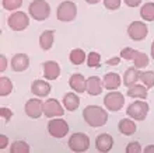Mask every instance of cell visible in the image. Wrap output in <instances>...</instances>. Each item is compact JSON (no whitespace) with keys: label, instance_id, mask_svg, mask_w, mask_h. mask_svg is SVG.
I'll return each mask as SVG.
<instances>
[{"label":"cell","instance_id":"1","mask_svg":"<svg viewBox=\"0 0 154 153\" xmlns=\"http://www.w3.org/2000/svg\"><path fill=\"white\" fill-rule=\"evenodd\" d=\"M83 118L90 126L98 128V126H102V125L106 124L108 113L104 108L98 107V105H87L83 110Z\"/></svg>","mask_w":154,"mask_h":153},{"label":"cell","instance_id":"2","mask_svg":"<svg viewBox=\"0 0 154 153\" xmlns=\"http://www.w3.org/2000/svg\"><path fill=\"white\" fill-rule=\"evenodd\" d=\"M28 13L34 20L44 21L51 16V6L45 0H34L28 6Z\"/></svg>","mask_w":154,"mask_h":153},{"label":"cell","instance_id":"3","mask_svg":"<svg viewBox=\"0 0 154 153\" xmlns=\"http://www.w3.org/2000/svg\"><path fill=\"white\" fill-rule=\"evenodd\" d=\"M121 58H123L125 61H133L134 68L137 69L149 66V56L144 52H140V51H136V49L123 48L121 51Z\"/></svg>","mask_w":154,"mask_h":153},{"label":"cell","instance_id":"4","mask_svg":"<svg viewBox=\"0 0 154 153\" xmlns=\"http://www.w3.org/2000/svg\"><path fill=\"white\" fill-rule=\"evenodd\" d=\"M56 16L59 21H63V23H69V21H73L77 16V7L73 2H63L57 6L56 10Z\"/></svg>","mask_w":154,"mask_h":153},{"label":"cell","instance_id":"5","mask_svg":"<svg viewBox=\"0 0 154 153\" xmlns=\"http://www.w3.org/2000/svg\"><path fill=\"white\" fill-rule=\"evenodd\" d=\"M126 114L129 115L132 120L136 121H143L146 120L147 114H149V104L146 101H134L128 107Z\"/></svg>","mask_w":154,"mask_h":153},{"label":"cell","instance_id":"6","mask_svg":"<svg viewBox=\"0 0 154 153\" xmlns=\"http://www.w3.org/2000/svg\"><path fill=\"white\" fill-rule=\"evenodd\" d=\"M67 145H69L70 150H73V152H85V150H88L90 148V138L85 135V133H74L72 135L67 142Z\"/></svg>","mask_w":154,"mask_h":153},{"label":"cell","instance_id":"7","mask_svg":"<svg viewBox=\"0 0 154 153\" xmlns=\"http://www.w3.org/2000/svg\"><path fill=\"white\" fill-rule=\"evenodd\" d=\"M48 132L51 136L60 139V138L66 136L67 132H69V124H67L65 120H62V118L51 120V121L48 122Z\"/></svg>","mask_w":154,"mask_h":153},{"label":"cell","instance_id":"8","mask_svg":"<svg viewBox=\"0 0 154 153\" xmlns=\"http://www.w3.org/2000/svg\"><path fill=\"white\" fill-rule=\"evenodd\" d=\"M7 24L13 31H23L29 25L28 16L23 11H14L7 18Z\"/></svg>","mask_w":154,"mask_h":153},{"label":"cell","instance_id":"9","mask_svg":"<svg viewBox=\"0 0 154 153\" xmlns=\"http://www.w3.org/2000/svg\"><path fill=\"white\" fill-rule=\"evenodd\" d=\"M125 104V97L119 91H111L104 97V105L109 111H119Z\"/></svg>","mask_w":154,"mask_h":153},{"label":"cell","instance_id":"10","mask_svg":"<svg viewBox=\"0 0 154 153\" xmlns=\"http://www.w3.org/2000/svg\"><path fill=\"white\" fill-rule=\"evenodd\" d=\"M149 34V28L147 25L142 21H133L132 24H129L128 27V35L132 38L133 41H142L144 40Z\"/></svg>","mask_w":154,"mask_h":153},{"label":"cell","instance_id":"11","mask_svg":"<svg viewBox=\"0 0 154 153\" xmlns=\"http://www.w3.org/2000/svg\"><path fill=\"white\" fill-rule=\"evenodd\" d=\"M42 110H44L45 117H48V118L62 117V115L65 114V111H63V108H62V105L59 104V101H57L56 98H49V100H46L44 103Z\"/></svg>","mask_w":154,"mask_h":153},{"label":"cell","instance_id":"12","mask_svg":"<svg viewBox=\"0 0 154 153\" xmlns=\"http://www.w3.org/2000/svg\"><path fill=\"white\" fill-rule=\"evenodd\" d=\"M44 103L38 98H31V100L27 101V104H25V114L28 115L29 118H39L44 113Z\"/></svg>","mask_w":154,"mask_h":153},{"label":"cell","instance_id":"13","mask_svg":"<svg viewBox=\"0 0 154 153\" xmlns=\"http://www.w3.org/2000/svg\"><path fill=\"white\" fill-rule=\"evenodd\" d=\"M44 77L48 80H55L60 76V66L55 61H46L44 63Z\"/></svg>","mask_w":154,"mask_h":153},{"label":"cell","instance_id":"14","mask_svg":"<svg viewBox=\"0 0 154 153\" xmlns=\"http://www.w3.org/2000/svg\"><path fill=\"white\" fill-rule=\"evenodd\" d=\"M112 146H114V139L108 133H101L95 139V148H97L98 152H109L112 149Z\"/></svg>","mask_w":154,"mask_h":153},{"label":"cell","instance_id":"15","mask_svg":"<svg viewBox=\"0 0 154 153\" xmlns=\"http://www.w3.org/2000/svg\"><path fill=\"white\" fill-rule=\"evenodd\" d=\"M29 66V58L25 53H17L11 59V69L14 72H24Z\"/></svg>","mask_w":154,"mask_h":153},{"label":"cell","instance_id":"16","mask_svg":"<svg viewBox=\"0 0 154 153\" xmlns=\"http://www.w3.org/2000/svg\"><path fill=\"white\" fill-rule=\"evenodd\" d=\"M102 86L104 83L98 76H91L87 79V84H85V90L90 96H100L102 93Z\"/></svg>","mask_w":154,"mask_h":153},{"label":"cell","instance_id":"17","mask_svg":"<svg viewBox=\"0 0 154 153\" xmlns=\"http://www.w3.org/2000/svg\"><path fill=\"white\" fill-rule=\"evenodd\" d=\"M102 83H104V87L106 90H116L121 86V76L115 72L105 73V76L102 79Z\"/></svg>","mask_w":154,"mask_h":153},{"label":"cell","instance_id":"18","mask_svg":"<svg viewBox=\"0 0 154 153\" xmlns=\"http://www.w3.org/2000/svg\"><path fill=\"white\" fill-rule=\"evenodd\" d=\"M31 91L38 97H46L51 93V84L45 80H35L32 83Z\"/></svg>","mask_w":154,"mask_h":153},{"label":"cell","instance_id":"19","mask_svg":"<svg viewBox=\"0 0 154 153\" xmlns=\"http://www.w3.org/2000/svg\"><path fill=\"white\" fill-rule=\"evenodd\" d=\"M69 84L73 90H76V93H84L87 80L84 79L83 75H80V73H74V75H72V77H70Z\"/></svg>","mask_w":154,"mask_h":153},{"label":"cell","instance_id":"20","mask_svg":"<svg viewBox=\"0 0 154 153\" xmlns=\"http://www.w3.org/2000/svg\"><path fill=\"white\" fill-rule=\"evenodd\" d=\"M137 80H140V72H139L137 68H129L123 75V84L126 87L136 84Z\"/></svg>","mask_w":154,"mask_h":153},{"label":"cell","instance_id":"21","mask_svg":"<svg viewBox=\"0 0 154 153\" xmlns=\"http://www.w3.org/2000/svg\"><path fill=\"white\" fill-rule=\"evenodd\" d=\"M126 94L132 98H142V100H146L147 98V87L143 84H133L130 86L129 90L126 91Z\"/></svg>","mask_w":154,"mask_h":153},{"label":"cell","instance_id":"22","mask_svg":"<svg viewBox=\"0 0 154 153\" xmlns=\"http://www.w3.org/2000/svg\"><path fill=\"white\" fill-rule=\"evenodd\" d=\"M53 40H55V32L52 30H46L39 37V46L44 51H49L53 45Z\"/></svg>","mask_w":154,"mask_h":153},{"label":"cell","instance_id":"23","mask_svg":"<svg viewBox=\"0 0 154 153\" xmlns=\"http://www.w3.org/2000/svg\"><path fill=\"white\" fill-rule=\"evenodd\" d=\"M118 128L121 131V133H123L125 136H129V135H133L136 132V124H134L132 120L129 118H123L119 121V125H118Z\"/></svg>","mask_w":154,"mask_h":153},{"label":"cell","instance_id":"24","mask_svg":"<svg viewBox=\"0 0 154 153\" xmlns=\"http://www.w3.org/2000/svg\"><path fill=\"white\" fill-rule=\"evenodd\" d=\"M63 104H65V108L69 110V111H74V110L79 108L80 105V98L76 96V93H67L63 97Z\"/></svg>","mask_w":154,"mask_h":153},{"label":"cell","instance_id":"25","mask_svg":"<svg viewBox=\"0 0 154 153\" xmlns=\"http://www.w3.org/2000/svg\"><path fill=\"white\" fill-rule=\"evenodd\" d=\"M140 16L144 21H154V3H146L140 8Z\"/></svg>","mask_w":154,"mask_h":153},{"label":"cell","instance_id":"26","mask_svg":"<svg viewBox=\"0 0 154 153\" xmlns=\"http://www.w3.org/2000/svg\"><path fill=\"white\" fill-rule=\"evenodd\" d=\"M85 52L83 51V49H79V48H76V49H73L72 52H70V62L73 65H81V63H84L85 62Z\"/></svg>","mask_w":154,"mask_h":153},{"label":"cell","instance_id":"27","mask_svg":"<svg viewBox=\"0 0 154 153\" xmlns=\"http://www.w3.org/2000/svg\"><path fill=\"white\" fill-rule=\"evenodd\" d=\"M11 91H13L11 80H10L8 77H6V76L0 77V96L6 97V96H8Z\"/></svg>","mask_w":154,"mask_h":153},{"label":"cell","instance_id":"28","mask_svg":"<svg viewBox=\"0 0 154 153\" xmlns=\"http://www.w3.org/2000/svg\"><path fill=\"white\" fill-rule=\"evenodd\" d=\"M10 153H29V146L24 141H14L10 146Z\"/></svg>","mask_w":154,"mask_h":153},{"label":"cell","instance_id":"29","mask_svg":"<svg viewBox=\"0 0 154 153\" xmlns=\"http://www.w3.org/2000/svg\"><path fill=\"white\" fill-rule=\"evenodd\" d=\"M140 80L143 81V84L147 89L154 87V72L151 70H146V72H140Z\"/></svg>","mask_w":154,"mask_h":153},{"label":"cell","instance_id":"30","mask_svg":"<svg viewBox=\"0 0 154 153\" xmlns=\"http://www.w3.org/2000/svg\"><path fill=\"white\" fill-rule=\"evenodd\" d=\"M87 66L88 68H100L101 66V56L97 52H90L87 55Z\"/></svg>","mask_w":154,"mask_h":153},{"label":"cell","instance_id":"31","mask_svg":"<svg viewBox=\"0 0 154 153\" xmlns=\"http://www.w3.org/2000/svg\"><path fill=\"white\" fill-rule=\"evenodd\" d=\"M2 4H3V7L8 11H14L17 8L21 7V4H23V0H2Z\"/></svg>","mask_w":154,"mask_h":153},{"label":"cell","instance_id":"32","mask_svg":"<svg viewBox=\"0 0 154 153\" xmlns=\"http://www.w3.org/2000/svg\"><path fill=\"white\" fill-rule=\"evenodd\" d=\"M142 152V146L139 142H130L126 146V153H140Z\"/></svg>","mask_w":154,"mask_h":153},{"label":"cell","instance_id":"33","mask_svg":"<svg viewBox=\"0 0 154 153\" xmlns=\"http://www.w3.org/2000/svg\"><path fill=\"white\" fill-rule=\"evenodd\" d=\"M104 6L108 10H118L121 7V0H104Z\"/></svg>","mask_w":154,"mask_h":153},{"label":"cell","instance_id":"34","mask_svg":"<svg viewBox=\"0 0 154 153\" xmlns=\"http://www.w3.org/2000/svg\"><path fill=\"white\" fill-rule=\"evenodd\" d=\"M0 115H2V118H3L4 121H10V118L13 117V113H11V110L6 108V107H2L0 108Z\"/></svg>","mask_w":154,"mask_h":153},{"label":"cell","instance_id":"35","mask_svg":"<svg viewBox=\"0 0 154 153\" xmlns=\"http://www.w3.org/2000/svg\"><path fill=\"white\" fill-rule=\"evenodd\" d=\"M125 2L126 6H129V7H137V6H140V3H142V0H123Z\"/></svg>","mask_w":154,"mask_h":153},{"label":"cell","instance_id":"36","mask_svg":"<svg viewBox=\"0 0 154 153\" xmlns=\"http://www.w3.org/2000/svg\"><path fill=\"white\" fill-rule=\"evenodd\" d=\"M8 143V139L6 135H0V149H4Z\"/></svg>","mask_w":154,"mask_h":153},{"label":"cell","instance_id":"37","mask_svg":"<svg viewBox=\"0 0 154 153\" xmlns=\"http://www.w3.org/2000/svg\"><path fill=\"white\" fill-rule=\"evenodd\" d=\"M121 62V58L116 56V58H112V59H108L106 61V65H109V66H115V65H118Z\"/></svg>","mask_w":154,"mask_h":153},{"label":"cell","instance_id":"38","mask_svg":"<svg viewBox=\"0 0 154 153\" xmlns=\"http://www.w3.org/2000/svg\"><path fill=\"white\" fill-rule=\"evenodd\" d=\"M0 59H2V68H0V70H2V72H4V70H6V68H7V59H6V56H4V55H2V56H0Z\"/></svg>","mask_w":154,"mask_h":153},{"label":"cell","instance_id":"39","mask_svg":"<svg viewBox=\"0 0 154 153\" xmlns=\"http://www.w3.org/2000/svg\"><path fill=\"white\" fill-rule=\"evenodd\" d=\"M144 153H154V145H149L144 148Z\"/></svg>","mask_w":154,"mask_h":153},{"label":"cell","instance_id":"40","mask_svg":"<svg viewBox=\"0 0 154 153\" xmlns=\"http://www.w3.org/2000/svg\"><path fill=\"white\" fill-rule=\"evenodd\" d=\"M85 2H87L88 4H97L100 0H85Z\"/></svg>","mask_w":154,"mask_h":153},{"label":"cell","instance_id":"41","mask_svg":"<svg viewBox=\"0 0 154 153\" xmlns=\"http://www.w3.org/2000/svg\"><path fill=\"white\" fill-rule=\"evenodd\" d=\"M151 58L154 59V41H153V44H151Z\"/></svg>","mask_w":154,"mask_h":153}]
</instances>
